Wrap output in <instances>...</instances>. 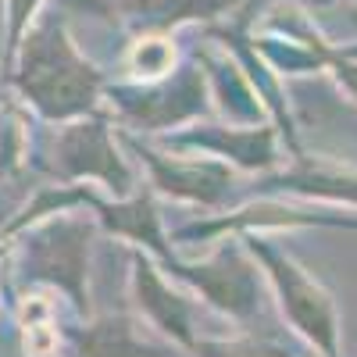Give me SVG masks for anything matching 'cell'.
<instances>
[{
    "label": "cell",
    "instance_id": "cell-1",
    "mask_svg": "<svg viewBox=\"0 0 357 357\" xmlns=\"http://www.w3.org/2000/svg\"><path fill=\"white\" fill-rule=\"evenodd\" d=\"M22 65L15 86L50 122H72L97 107L100 72L75 50L57 15L36 18L22 36Z\"/></svg>",
    "mask_w": 357,
    "mask_h": 357
},
{
    "label": "cell",
    "instance_id": "cell-2",
    "mask_svg": "<svg viewBox=\"0 0 357 357\" xmlns=\"http://www.w3.org/2000/svg\"><path fill=\"white\" fill-rule=\"evenodd\" d=\"M247 247L264 264L268 279L275 286L279 307L289 318L293 329L321 357H340V318H336V307H333V296L325 293L293 257L279 254L272 243L257 240V236H247Z\"/></svg>",
    "mask_w": 357,
    "mask_h": 357
},
{
    "label": "cell",
    "instance_id": "cell-3",
    "mask_svg": "<svg viewBox=\"0 0 357 357\" xmlns=\"http://www.w3.org/2000/svg\"><path fill=\"white\" fill-rule=\"evenodd\" d=\"M50 168L75 183V178H97L104 183L114 197L132 193V172L126 158L118 154V146L111 139V129L100 118H72L61 132L54 136V161Z\"/></svg>",
    "mask_w": 357,
    "mask_h": 357
},
{
    "label": "cell",
    "instance_id": "cell-4",
    "mask_svg": "<svg viewBox=\"0 0 357 357\" xmlns=\"http://www.w3.org/2000/svg\"><path fill=\"white\" fill-rule=\"evenodd\" d=\"M89 225L79 218H54L25 240V268L33 279L65 289L75 307H86V243Z\"/></svg>",
    "mask_w": 357,
    "mask_h": 357
},
{
    "label": "cell",
    "instance_id": "cell-5",
    "mask_svg": "<svg viewBox=\"0 0 357 357\" xmlns=\"http://www.w3.org/2000/svg\"><path fill=\"white\" fill-rule=\"evenodd\" d=\"M118 114L136 129H168L204 111V75L197 68L178 72L175 82L143 89H111Z\"/></svg>",
    "mask_w": 357,
    "mask_h": 357
},
{
    "label": "cell",
    "instance_id": "cell-6",
    "mask_svg": "<svg viewBox=\"0 0 357 357\" xmlns=\"http://www.w3.org/2000/svg\"><path fill=\"white\" fill-rule=\"evenodd\" d=\"M168 268L183 282H190L197 293H204V301H211L232 318H250L257 311V272L247 264L240 250L222 247L204 264H178L172 257Z\"/></svg>",
    "mask_w": 357,
    "mask_h": 357
},
{
    "label": "cell",
    "instance_id": "cell-7",
    "mask_svg": "<svg viewBox=\"0 0 357 357\" xmlns=\"http://www.w3.org/2000/svg\"><path fill=\"white\" fill-rule=\"evenodd\" d=\"M129 146L146 161L154 175V186H161L165 193L178 197V200H200V204H218L222 193L229 190L232 172L222 161H197V158H165L151 146H143L139 139H129Z\"/></svg>",
    "mask_w": 357,
    "mask_h": 357
},
{
    "label": "cell",
    "instance_id": "cell-8",
    "mask_svg": "<svg viewBox=\"0 0 357 357\" xmlns=\"http://www.w3.org/2000/svg\"><path fill=\"white\" fill-rule=\"evenodd\" d=\"M132 293H136L139 314L146 318L151 329H158L161 336L183 343V347H193L197 343L190 301H186L183 293H175L143 254H132Z\"/></svg>",
    "mask_w": 357,
    "mask_h": 357
},
{
    "label": "cell",
    "instance_id": "cell-9",
    "mask_svg": "<svg viewBox=\"0 0 357 357\" xmlns=\"http://www.w3.org/2000/svg\"><path fill=\"white\" fill-rule=\"evenodd\" d=\"M79 357H175L165 343L151 340L132 318L111 314L79 336Z\"/></svg>",
    "mask_w": 357,
    "mask_h": 357
},
{
    "label": "cell",
    "instance_id": "cell-10",
    "mask_svg": "<svg viewBox=\"0 0 357 357\" xmlns=\"http://www.w3.org/2000/svg\"><path fill=\"white\" fill-rule=\"evenodd\" d=\"M272 190L301 193V197H321V200H350L357 204V168L329 165L318 158H296L289 172H282Z\"/></svg>",
    "mask_w": 357,
    "mask_h": 357
},
{
    "label": "cell",
    "instance_id": "cell-11",
    "mask_svg": "<svg viewBox=\"0 0 357 357\" xmlns=\"http://www.w3.org/2000/svg\"><path fill=\"white\" fill-rule=\"evenodd\" d=\"M175 143H197L218 158H232L243 168H272L275 158V136L272 129H200L190 136H178Z\"/></svg>",
    "mask_w": 357,
    "mask_h": 357
},
{
    "label": "cell",
    "instance_id": "cell-12",
    "mask_svg": "<svg viewBox=\"0 0 357 357\" xmlns=\"http://www.w3.org/2000/svg\"><path fill=\"white\" fill-rule=\"evenodd\" d=\"M97 204V200H93ZM97 211L104 218V225L114 236H126V240H136L143 247H151L154 254H161L165 261H172L165 236H161V222H158V207L146 193L136 197H118V204H97Z\"/></svg>",
    "mask_w": 357,
    "mask_h": 357
},
{
    "label": "cell",
    "instance_id": "cell-13",
    "mask_svg": "<svg viewBox=\"0 0 357 357\" xmlns=\"http://www.w3.org/2000/svg\"><path fill=\"white\" fill-rule=\"evenodd\" d=\"M122 8L129 18L161 33L168 25H183L193 18H215L232 8V0H122Z\"/></svg>",
    "mask_w": 357,
    "mask_h": 357
},
{
    "label": "cell",
    "instance_id": "cell-14",
    "mask_svg": "<svg viewBox=\"0 0 357 357\" xmlns=\"http://www.w3.org/2000/svg\"><path fill=\"white\" fill-rule=\"evenodd\" d=\"M172 65H175V47L161 33H143L126 54V68L139 79H151V82L165 79L172 72Z\"/></svg>",
    "mask_w": 357,
    "mask_h": 357
},
{
    "label": "cell",
    "instance_id": "cell-15",
    "mask_svg": "<svg viewBox=\"0 0 357 357\" xmlns=\"http://www.w3.org/2000/svg\"><path fill=\"white\" fill-rule=\"evenodd\" d=\"M190 350L197 357H286V354L261 347L254 340H197Z\"/></svg>",
    "mask_w": 357,
    "mask_h": 357
},
{
    "label": "cell",
    "instance_id": "cell-16",
    "mask_svg": "<svg viewBox=\"0 0 357 357\" xmlns=\"http://www.w3.org/2000/svg\"><path fill=\"white\" fill-rule=\"evenodd\" d=\"M25 139L29 132L22 129V118L15 111L0 114V168H18V161L25 158Z\"/></svg>",
    "mask_w": 357,
    "mask_h": 357
},
{
    "label": "cell",
    "instance_id": "cell-17",
    "mask_svg": "<svg viewBox=\"0 0 357 357\" xmlns=\"http://www.w3.org/2000/svg\"><path fill=\"white\" fill-rule=\"evenodd\" d=\"M43 0H8V47L18 50L22 36H25V29L36 22V11H40Z\"/></svg>",
    "mask_w": 357,
    "mask_h": 357
},
{
    "label": "cell",
    "instance_id": "cell-18",
    "mask_svg": "<svg viewBox=\"0 0 357 357\" xmlns=\"http://www.w3.org/2000/svg\"><path fill=\"white\" fill-rule=\"evenodd\" d=\"M25 329V354L29 357H54L57 354V329H54V318L50 321H33V325H22Z\"/></svg>",
    "mask_w": 357,
    "mask_h": 357
}]
</instances>
